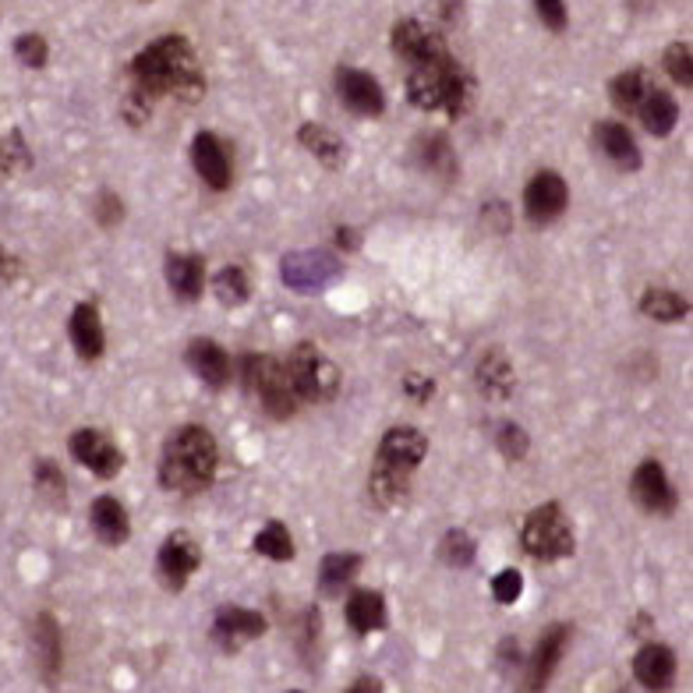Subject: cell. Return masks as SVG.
<instances>
[{
    "instance_id": "cell-1",
    "label": "cell",
    "mask_w": 693,
    "mask_h": 693,
    "mask_svg": "<svg viewBox=\"0 0 693 693\" xmlns=\"http://www.w3.org/2000/svg\"><path fill=\"white\" fill-rule=\"evenodd\" d=\"M127 89L124 100V117L127 124H142L159 100H177V103H198L206 93V75L198 64L195 46L180 32H167L142 46L132 61H127Z\"/></svg>"
},
{
    "instance_id": "cell-2",
    "label": "cell",
    "mask_w": 693,
    "mask_h": 693,
    "mask_svg": "<svg viewBox=\"0 0 693 693\" xmlns=\"http://www.w3.org/2000/svg\"><path fill=\"white\" fill-rule=\"evenodd\" d=\"M220 470V446L206 425H180L159 453V485L174 496H195Z\"/></svg>"
},
{
    "instance_id": "cell-3",
    "label": "cell",
    "mask_w": 693,
    "mask_h": 693,
    "mask_svg": "<svg viewBox=\"0 0 693 693\" xmlns=\"http://www.w3.org/2000/svg\"><path fill=\"white\" fill-rule=\"evenodd\" d=\"M425 457H428L425 432H417L411 425L390 428L379 439V449H375V464H372V478H369L372 503L379 509L404 503L411 492V474L422 467Z\"/></svg>"
},
{
    "instance_id": "cell-4",
    "label": "cell",
    "mask_w": 693,
    "mask_h": 693,
    "mask_svg": "<svg viewBox=\"0 0 693 693\" xmlns=\"http://www.w3.org/2000/svg\"><path fill=\"white\" fill-rule=\"evenodd\" d=\"M470 75L449 50L411 68L407 75V103L417 111H443L446 117H461L470 103Z\"/></svg>"
},
{
    "instance_id": "cell-5",
    "label": "cell",
    "mask_w": 693,
    "mask_h": 693,
    "mask_svg": "<svg viewBox=\"0 0 693 693\" xmlns=\"http://www.w3.org/2000/svg\"><path fill=\"white\" fill-rule=\"evenodd\" d=\"M287 382L294 390L298 404H330L340 393V369L337 361H330L316 343H298L294 351L283 358Z\"/></svg>"
},
{
    "instance_id": "cell-6",
    "label": "cell",
    "mask_w": 693,
    "mask_h": 693,
    "mask_svg": "<svg viewBox=\"0 0 693 693\" xmlns=\"http://www.w3.org/2000/svg\"><path fill=\"white\" fill-rule=\"evenodd\" d=\"M237 372H241V386L248 393L259 396L262 411L272 417V422H287L298 411V396L287 382V369L280 358L269 354H245L237 361Z\"/></svg>"
},
{
    "instance_id": "cell-7",
    "label": "cell",
    "mask_w": 693,
    "mask_h": 693,
    "mask_svg": "<svg viewBox=\"0 0 693 693\" xmlns=\"http://www.w3.org/2000/svg\"><path fill=\"white\" fill-rule=\"evenodd\" d=\"M520 549L538 562H556L573 556L577 538L559 503H541L538 509L527 514L520 527Z\"/></svg>"
},
{
    "instance_id": "cell-8",
    "label": "cell",
    "mask_w": 693,
    "mask_h": 693,
    "mask_svg": "<svg viewBox=\"0 0 693 693\" xmlns=\"http://www.w3.org/2000/svg\"><path fill=\"white\" fill-rule=\"evenodd\" d=\"M280 272L290 290H298V294H319V290H325L340 277L343 262L330 251H294L283 259Z\"/></svg>"
},
{
    "instance_id": "cell-9",
    "label": "cell",
    "mask_w": 693,
    "mask_h": 693,
    "mask_svg": "<svg viewBox=\"0 0 693 693\" xmlns=\"http://www.w3.org/2000/svg\"><path fill=\"white\" fill-rule=\"evenodd\" d=\"M198 567H203V549H198V541L188 531H174L167 541L159 545L156 577L167 591H174V594L185 591Z\"/></svg>"
},
{
    "instance_id": "cell-10",
    "label": "cell",
    "mask_w": 693,
    "mask_h": 693,
    "mask_svg": "<svg viewBox=\"0 0 693 693\" xmlns=\"http://www.w3.org/2000/svg\"><path fill=\"white\" fill-rule=\"evenodd\" d=\"M567 206H570V188H567V180H562V174L538 170L531 180H527L524 213H527V220L531 224L549 227V224L559 220L562 213H567Z\"/></svg>"
},
{
    "instance_id": "cell-11",
    "label": "cell",
    "mask_w": 693,
    "mask_h": 693,
    "mask_svg": "<svg viewBox=\"0 0 693 693\" xmlns=\"http://www.w3.org/2000/svg\"><path fill=\"white\" fill-rule=\"evenodd\" d=\"M71 457H75L85 470H93L96 478H117L124 467V453L114 446V439L100 428H79L68 439Z\"/></svg>"
},
{
    "instance_id": "cell-12",
    "label": "cell",
    "mask_w": 693,
    "mask_h": 693,
    "mask_svg": "<svg viewBox=\"0 0 693 693\" xmlns=\"http://www.w3.org/2000/svg\"><path fill=\"white\" fill-rule=\"evenodd\" d=\"M337 96L358 117H382L386 114V93L375 82V75L361 68H337Z\"/></svg>"
},
{
    "instance_id": "cell-13",
    "label": "cell",
    "mask_w": 693,
    "mask_h": 693,
    "mask_svg": "<svg viewBox=\"0 0 693 693\" xmlns=\"http://www.w3.org/2000/svg\"><path fill=\"white\" fill-rule=\"evenodd\" d=\"M630 496L654 517H672V509H676V488H672L669 474L659 461H641V467L630 478Z\"/></svg>"
},
{
    "instance_id": "cell-14",
    "label": "cell",
    "mask_w": 693,
    "mask_h": 693,
    "mask_svg": "<svg viewBox=\"0 0 693 693\" xmlns=\"http://www.w3.org/2000/svg\"><path fill=\"white\" fill-rule=\"evenodd\" d=\"M192 163H195V174L203 177L206 188L227 192L234 185V159H230V149L220 135L198 132L192 138Z\"/></svg>"
},
{
    "instance_id": "cell-15",
    "label": "cell",
    "mask_w": 693,
    "mask_h": 693,
    "mask_svg": "<svg viewBox=\"0 0 693 693\" xmlns=\"http://www.w3.org/2000/svg\"><path fill=\"white\" fill-rule=\"evenodd\" d=\"M266 630H269V619L262 612L227 606V609L216 612V619H213V644L224 648L227 654H234L241 644L259 641Z\"/></svg>"
},
{
    "instance_id": "cell-16",
    "label": "cell",
    "mask_w": 693,
    "mask_h": 693,
    "mask_svg": "<svg viewBox=\"0 0 693 693\" xmlns=\"http://www.w3.org/2000/svg\"><path fill=\"white\" fill-rule=\"evenodd\" d=\"M32 654H35V665H40V676L46 686H58L61 683V672H64V633H61V623L53 612H40L32 623Z\"/></svg>"
},
{
    "instance_id": "cell-17",
    "label": "cell",
    "mask_w": 693,
    "mask_h": 693,
    "mask_svg": "<svg viewBox=\"0 0 693 693\" xmlns=\"http://www.w3.org/2000/svg\"><path fill=\"white\" fill-rule=\"evenodd\" d=\"M390 43H393V53L404 64H422L428 58H435V53H443L449 50L446 40L439 32H432L428 25H422L417 18H400V22L393 25V35H390Z\"/></svg>"
},
{
    "instance_id": "cell-18",
    "label": "cell",
    "mask_w": 693,
    "mask_h": 693,
    "mask_svg": "<svg viewBox=\"0 0 693 693\" xmlns=\"http://www.w3.org/2000/svg\"><path fill=\"white\" fill-rule=\"evenodd\" d=\"M567 644H570V627L567 623H556V627L545 630L538 637L535 651L527 654V683L524 686H531V690H545V686H549L552 672L562 662V651H567Z\"/></svg>"
},
{
    "instance_id": "cell-19",
    "label": "cell",
    "mask_w": 693,
    "mask_h": 693,
    "mask_svg": "<svg viewBox=\"0 0 693 693\" xmlns=\"http://www.w3.org/2000/svg\"><path fill=\"white\" fill-rule=\"evenodd\" d=\"M594 145H598V153L606 156L616 170H623V174H637L641 170V149H637V138L627 124H619V121H598L594 124Z\"/></svg>"
},
{
    "instance_id": "cell-20",
    "label": "cell",
    "mask_w": 693,
    "mask_h": 693,
    "mask_svg": "<svg viewBox=\"0 0 693 693\" xmlns=\"http://www.w3.org/2000/svg\"><path fill=\"white\" fill-rule=\"evenodd\" d=\"M68 337H71V346H75V354L82 361H100L103 351H106V333H103V319H100V308L93 301H82L71 308L68 316Z\"/></svg>"
},
{
    "instance_id": "cell-21",
    "label": "cell",
    "mask_w": 693,
    "mask_h": 693,
    "mask_svg": "<svg viewBox=\"0 0 693 693\" xmlns=\"http://www.w3.org/2000/svg\"><path fill=\"white\" fill-rule=\"evenodd\" d=\"M633 676L644 690L665 693L676 680V651L669 644H644L633 659Z\"/></svg>"
},
{
    "instance_id": "cell-22",
    "label": "cell",
    "mask_w": 693,
    "mask_h": 693,
    "mask_svg": "<svg viewBox=\"0 0 693 693\" xmlns=\"http://www.w3.org/2000/svg\"><path fill=\"white\" fill-rule=\"evenodd\" d=\"M185 364H188V369L198 379L206 382L209 390H224L227 379H230V358H227V351L216 340H206V337H198V340L188 343Z\"/></svg>"
},
{
    "instance_id": "cell-23",
    "label": "cell",
    "mask_w": 693,
    "mask_h": 693,
    "mask_svg": "<svg viewBox=\"0 0 693 693\" xmlns=\"http://www.w3.org/2000/svg\"><path fill=\"white\" fill-rule=\"evenodd\" d=\"M89 524H93V535L103 545H111V549H117V545L132 538V517H127L124 503L114 496L93 499V506H89Z\"/></svg>"
},
{
    "instance_id": "cell-24",
    "label": "cell",
    "mask_w": 693,
    "mask_h": 693,
    "mask_svg": "<svg viewBox=\"0 0 693 693\" xmlns=\"http://www.w3.org/2000/svg\"><path fill=\"white\" fill-rule=\"evenodd\" d=\"M474 382H478V390L488 396V400H506L514 393L517 379H514V364H509L503 346H488L482 354V361L474 364Z\"/></svg>"
},
{
    "instance_id": "cell-25",
    "label": "cell",
    "mask_w": 693,
    "mask_h": 693,
    "mask_svg": "<svg viewBox=\"0 0 693 693\" xmlns=\"http://www.w3.org/2000/svg\"><path fill=\"white\" fill-rule=\"evenodd\" d=\"M167 283L177 301H198L206 290V262L203 255H167Z\"/></svg>"
},
{
    "instance_id": "cell-26",
    "label": "cell",
    "mask_w": 693,
    "mask_h": 693,
    "mask_svg": "<svg viewBox=\"0 0 693 693\" xmlns=\"http://www.w3.org/2000/svg\"><path fill=\"white\" fill-rule=\"evenodd\" d=\"M346 627H351L354 633H375L386 627V598H382L379 591H369V588H358L351 591V598H346Z\"/></svg>"
},
{
    "instance_id": "cell-27",
    "label": "cell",
    "mask_w": 693,
    "mask_h": 693,
    "mask_svg": "<svg viewBox=\"0 0 693 693\" xmlns=\"http://www.w3.org/2000/svg\"><path fill=\"white\" fill-rule=\"evenodd\" d=\"M637 117H641L648 135L665 138V135H672V127H676V121H680V103L669 93H662V89H651L644 103L637 106Z\"/></svg>"
},
{
    "instance_id": "cell-28",
    "label": "cell",
    "mask_w": 693,
    "mask_h": 693,
    "mask_svg": "<svg viewBox=\"0 0 693 693\" xmlns=\"http://www.w3.org/2000/svg\"><path fill=\"white\" fill-rule=\"evenodd\" d=\"M298 142L304 145L308 153H312L319 163H325V167H340L343 163V156H346V145H343V138L337 135V132H330V127L325 124H319V121H308V124H301L298 127Z\"/></svg>"
},
{
    "instance_id": "cell-29",
    "label": "cell",
    "mask_w": 693,
    "mask_h": 693,
    "mask_svg": "<svg viewBox=\"0 0 693 693\" xmlns=\"http://www.w3.org/2000/svg\"><path fill=\"white\" fill-rule=\"evenodd\" d=\"M417 163H422V167L428 170V174H435V177H446V180H453L457 177V153H453V145H449V138L446 135H439V132H428V135H422L417 138Z\"/></svg>"
},
{
    "instance_id": "cell-30",
    "label": "cell",
    "mask_w": 693,
    "mask_h": 693,
    "mask_svg": "<svg viewBox=\"0 0 693 693\" xmlns=\"http://www.w3.org/2000/svg\"><path fill=\"white\" fill-rule=\"evenodd\" d=\"M364 567V559L358 552H330L319 562V591L322 594H340L346 583H351Z\"/></svg>"
},
{
    "instance_id": "cell-31",
    "label": "cell",
    "mask_w": 693,
    "mask_h": 693,
    "mask_svg": "<svg viewBox=\"0 0 693 693\" xmlns=\"http://www.w3.org/2000/svg\"><path fill=\"white\" fill-rule=\"evenodd\" d=\"M641 312L654 322H683L690 312V301L680 294V290L669 287H648L641 298Z\"/></svg>"
},
{
    "instance_id": "cell-32",
    "label": "cell",
    "mask_w": 693,
    "mask_h": 693,
    "mask_svg": "<svg viewBox=\"0 0 693 693\" xmlns=\"http://www.w3.org/2000/svg\"><path fill=\"white\" fill-rule=\"evenodd\" d=\"M648 93H651V82H648L644 68H630V71H623V75H616L609 82V96L623 114H637V106L644 103Z\"/></svg>"
},
{
    "instance_id": "cell-33",
    "label": "cell",
    "mask_w": 693,
    "mask_h": 693,
    "mask_svg": "<svg viewBox=\"0 0 693 693\" xmlns=\"http://www.w3.org/2000/svg\"><path fill=\"white\" fill-rule=\"evenodd\" d=\"M255 552L262 559H272V562H287L294 559V538H290L287 524L283 520H269L259 535H255Z\"/></svg>"
},
{
    "instance_id": "cell-34",
    "label": "cell",
    "mask_w": 693,
    "mask_h": 693,
    "mask_svg": "<svg viewBox=\"0 0 693 693\" xmlns=\"http://www.w3.org/2000/svg\"><path fill=\"white\" fill-rule=\"evenodd\" d=\"M32 482H35V492L50 503V506H64V496H68V482L61 467L53 464L50 457H40L32 467Z\"/></svg>"
},
{
    "instance_id": "cell-35",
    "label": "cell",
    "mask_w": 693,
    "mask_h": 693,
    "mask_svg": "<svg viewBox=\"0 0 693 693\" xmlns=\"http://www.w3.org/2000/svg\"><path fill=\"white\" fill-rule=\"evenodd\" d=\"M213 290L224 304L234 308V304H245L251 298V280H248V272L241 266H227L213 277Z\"/></svg>"
},
{
    "instance_id": "cell-36",
    "label": "cell",
    "mask_w": 693,
    "mask_h": 693,
    "mask_svg": "<svg viewBox=\"0 0 693 693\" xmlns=\"http://www.w3.org/2000/svg\"><path fill=\"white\" fill-rule=\"evenodd\" d=\"M439 556H443L446 567H453V570H467L470 562H474V556H478V549H474V538H470L467 531H461V527H453V531H446L443 541H439Z\"/></svg>"
},
{
    "instance_id": "cell-37",
    "label": "cell",
    "mask_w": 693,
    "mask_h": 693,
    "mask_svg": "<svg viewBox=\"0 0 693 693\" xmlns=\"http://www.w3.org/2000/svg\"><path fill=\"white\" fill-rule=\"evenodd\" d=\"M662 68L669 71V79L690 89L693 85V53H690V43H669L665 53H662Z\"/></svg>"
},
{
    "instance_id": "cell-38",
    "label": "cell",
    "mask_w": 693,
    "mask_h": 693,
    "mask_svg": "<svg viewBox=\"0 0 693 693\" xmlns=\"http://www.w3.org/2000/svg\"><path fill=\"white\" fill-rule=\"evenodd\" d=\"M496 446L509 464H517L527 457V449H531V435H527L517 422H503L496 428Z\"/></svg>"
},
{
    "instance_id": "cell-39",
    "label": "cell",
    "mask_w": 693,
    "mask_h": 693,
    "mask_svg": "<svg viewBox=\"0 0 693 693\" xmlns=\"http://www.w3.org/2000/svg\"><path fill=\"white\" fill-rule=\"evenodd\" d=\"M14 53H18V61H22L25 68H32V71L46 68V61H50V46H46V40H43L40 32L18 35V40H14Z\"/></svg>"
},
{
    "instance_id": "cell-40",
    "label": "cell",
    "mask_w": 693,
    "mask_h": 693,
    "mask_svg": "<svg viewBox=\"0 0 693 693\" xmlns=\"http://www.w3.org/2000/svg\"><path fill=\"white\" fill-rule=\"evenodd\" d=\"M29 149H25V138L22 132H11L4 142H0V170L4 174H18V170H29Z\"/></svg>"
},
{
    "instance_id": "cell-41",
    "label": "cell",
    "mask_w": 693,
    "mask_h": 693,
    "mask_svg": "<svg viewBox=\"0 0 693 693\" xmlns=\"http://www.w3.org/2000/svg\"><path fill=\"white\" fill-rule=\"evenodd\" d=\"M524 594V577L520 570H503L499 577H492V598L499 601V606H514V601Z\"/></svg>"
},
{
    "instance_id": "cell-42",
    "label": "cell",
    "mask_w": 693,
    "mask_h": 693,
    "mask_svg": "<svg viewBox=\"0 0 693 693\" xmlns=\"http://www.w3.org/2000/svg\"><path fill=\"white\" fill-rule=\"evenodd\" d=\"M535 8H538L541 25L549 29V32H562V29H567V22H570L567 0H535Z\"/></svg>"
},
{
    "instance_id": "cell-43",
    "label": "cell",
    "mask_w": 693,
    "mask_h": 693,
    "mask_svg": "<svg viewBox=\"0 0 693 693\" xmlns=\"http://www.w3.org/2000/svg\"><path fill=\"white\" fill-rule=\"evenodd\" d=\"M96 220H100L103 227H117V224L124 220V206H121V198H117L114 192H103V195L96 198Z\"/></svg>"
},
{
    "instance_id": "cell-44",
    "label": "cell",
    "mask_w": 693,
    "mask_h": 693,
    "mask_svg": "<svg viewBox=\"0 0 693 693\" xmlns=\"http://www.w3.org/2000/svg\"><path fill=\"white\" fill-rule=\"evenodd\" d=\"M404 393L414 400V404H428L432 393H435V382H432L428 375H417V372H411V375L404 379Z\"/></svg>"
},
{
    "instance_id": "cell-45",
    "label": "cell",
    "mask_w": 693,
    "mask_h": 693,
    "mask_svg": "<svg viewBox=\"0 0 693 693\" xmlns=\"http://www.w3.org/2000/svg\"><path fill=\"white\" fill-rule=\"evenodd\" d=\"M485 227L492 234H509V209H506V203H485Z\"/></svg>"
},
{
    "instance_id": "cell-46",
    "label": "cell",
    "mask_w": 693,
    "mask_h": 693,
    "mask_svg": "<svg viewBox=\"0 0 693 693\" xmlns=\"http://www.w3.org/2000/svg\"><path fill=\"white\" fill-rule=\"evenodd\" d=\"M14 277H22V262L11 251L0 248V280H14Z\"/></svg>"
},
{
    "instance_id": "cell-47",
    "label": "cell",
    "mask_w": 693,
    "mask_h": 693,
    "mask_svg": "<svg viewBox=\"0 0 693 693\" xmlns=\"http://www.w3.org/2000/svg\"><path fill=\"white\" fill-rule=\"evenodd\" d=\"M337 245H340L343 251H358V248H361V234H358L354 227H340V230H337Z\"/></svg>"
},
{
    "instance_id": "cell-48",
    "label": "cell",
    "mask_w": 693,
    "mask_h": 693,
    "mask_svg": "<svg viewBox=\"0 0 693 693\" xmlns=\"http://www.w3.org/2000/svg\"><path fill=\"white\" fill-rule=\"evenodd\" d=\"M346 693H382V683L375 676H361V680L351 683V690H346Z\"/></svg>"
},
{
    "instance_id": "cell-49",
    "label": "cell",
    "mask_w": 693,
    "mask_h": 693,
    "mask_svg": "<svg viewBox=\"0 0 693 693\" xmlns=\"http://www.w3.org/2000/svg\"><path fill=\"white\" fill-rule=\"evenodd\" d=\"M520 693H545V690H531V686H524Z\"/></svg>"
},
{
    "instance_id": "cell-50",
    "label": "cell",
    "mask_w": 693,
    "mask_h": 693,
    "mask_svg": "<svg viewBox=\"0 0 693 693\" xmlns=\"http://www.w3.org/2000/svg\"><path fill=\"white\" fill-rule=\"evenodd\" d=\"M290 693H301V690H290Z\"/></svg>"
}]
</instances>
